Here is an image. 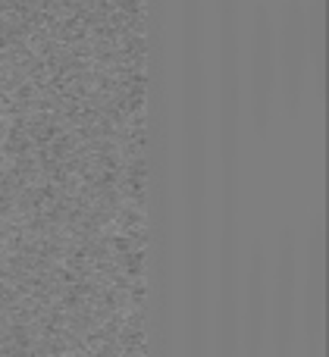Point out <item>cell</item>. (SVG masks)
Instances as JSON below:
<instances>
[{"label": "cell", "instance_id": "1", "mask_svg": "<svg viewBox=\"0 0 329 357\" xmlns=\"http://www.w3.org/2000/svg\"><path fill=\"white\" fill-rule=\"evenodd\" d=\"M307 66H311V47H307L305 0H282L280 29H276V69H280V85L289 110L301 104Z\"/></svg>", "mask_w": 329, "mask_h": 357}, {"label": "cell", "instance_id": "2", "mask_svg": "<svg viewBox=\"0 0 329 357\" xmlns=\"http://www.w3.org/2000/svg\"><path fill=\"white\" fill-rule=\"evenodd\" d=\"M280 69H276V25L270 6L263 0L254 3V25H251V107L257 123H267L273 104Z\"/></svg>", "mask_w": 329, "mask_h": 357}, {"label": "cell", "instance_id": "3", "mask_svg": "<svg viewBox=\"0 0 329 357\" xmlns=\"http://www.w3.org/2000/svg\"><path fill=\"white\" fill-rule=\"evenodd\" d=\"M295 270H298V257H295V229L282 226L280 245H276V285H273V329H276V345H280L282 354L289 351V339H292Z\"/></svg>", "mask_w": 329, "mask_h": 357}, {"label": "cell", "instance_id": "4", "mask_svg": "<svg viewBox=\"0 0 329 357\" xmlns=\"http://www.w3.org/2000/svg\"><path fill=\"white\" fill-rule=\"evenodd\" d=\"M263 320H267V260H263V248H254L248 279H245V339L251 354H257L261 348Z\"/></svg>", "mask_w": 329, "mask_h": 357}, {"label": "cell", "instance_id": "5", "mask_svg": "<svg viewBox=\"0 0 329 357\" xmlns=\"http://www.w3.org/2000/svg\"><path fill=\"white\" fill-rule=\"evenodd\" d=\"M307 47H311V69L323 82L326 75V0H307Z\"/></svg>", "mask_w": 329, "mask_h": 357}]
</instances>
